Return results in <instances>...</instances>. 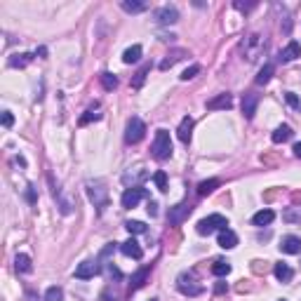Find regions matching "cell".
I'll use <instances>...</instances> for the list:
<instances>
[{
	"mask_svg": "<svg viewBox=\"0 0 301 301\" xmlns=\"http://www.w3.org/2000/svg\"><path fill=\"white\" fill-rule=\"evenodd\" d=\"M153 158L156 160H167L172 156V139H170V132L167 130H158L156 137H153Z\"/></svg>",
	"mask_w": 301,
	"mask_h": 301,
	"instance_id": "1",
	"label": "cell"
},
{
	"mask_svg": "<svg viewBox=\"0 0 301 301\" xmlns=\"http://www.w3.org/2000/svg\"><path fill=\"white\" fill-rule=\"evenodd\" d=\"M224 228H228V219L224 214H210L205 219H200L198 226H195V231L200 235H212L214 231H224Z\"/></svg>",
	"mask_w": 301,
	"mask_h": 301,
	"instance_id": "2",
	"label": "cell"
},
{
	"mask_svg": "<svg viewBox=\"0 0 301 301\" xmlns=\"http://www.w3.org/2000/svg\"><path fill=\"white\" fill-rule=\"evenodd\" d=\"M87 195L99 210L109 205V188L104 186V181H87Z\"/></svg>",
	"mask_w": 301,
	"mask_h": 301,
	"instance_id": "3",
	"label": "cell"
},
{
	"mask_svg": "<svg viewBox=\"0 0 301 301\" xmlns=\"http://www.w3.org/2000/svg\"><path fill=\"white\" fill-rule=\"evenodd\" d=\"M264 47H266V42L261 40L259 33H252L247 35L245 40H242V52H245L247 62H257V57L264 52Z\"/></svg>",
	"mask_w": 301,
	"mask_h": 301,
	"instance_id": "4",
	"label": "cell"
},
{
	"mask_svg": "<svg viewBox=\"0 0 301 301\" xmlns=\"http://www.w3.org/2000/svg\"><path fill=\"white\" fill-rule=\"evenodd\" d=\"M146 137V125L141 118H130V123H127V127H125V141L127 144H139L141 139Z\"/></svg>",
	"mask_w": 301,
	"mask_h": 301,
	"instance_id": "5",
	"label": "cell"
},
{
	"mask_svg": "<svg viewBox=\"0 0 301 301\" xmlns=\"http://www.w3.org/2000/svg\"><path fill=\"white\" fill-rule=\"evenodd\" d=\"M177 287H179V292L181 294H186V296H198V294H203V285H198L195 282V278H193L191 273H181L177 278Z\"/></svg>",
	"mask_w": 301,
	"mask_h": 301,
	"instance_id": "6",
	"label": "cell"
},
{
	"mask_svg": "<svg viewBox=\"0 0 301 301\" xmlns=\"http://www.w3.org/2000/svg\"><path fill=\"white\" fill-rule=\"evenodd\" d=\"M193 212V205L188 203V200H184V203H179V205L170 207V212H167V221H170L172 226H179L184 224L186 219H188V214Z\"/></svg>",
	"mask_w": 301,
	"mask_h": 301,
	"instance_id": "7",
	"label": "cell"
},
{
	"mask_svg": "<svg viewBox=\"0 0 301 301\" xmlns=\"http://www.w3.org/2000/svg\"><path fill=\"white\" fill-rule=\"evenodd\" d=\"M144 198H148V191H146V188H141V186H134V188H125L120 203H123L125 210H132V207H137Z\"/></svg>",
	"mask_w": 301,
	"mask_h": 301,
	"instance_id": "8",
	"label": "cell"
},
{
	"mask_svg": "<svg viewBox=\"0 0 301 301\" xmlns=\"http://www.w3.org/2000/svg\"><path fill=\"white\" fill-rule=\"evenodd\" d=\"M156 24H160V26H170V24H177L179 21V10L174 5H163L156 10Z\"/></svg>",
	"mask_w": 301,
	"mask_h": 301,
	"instance_id": "9",
	"label": "cell"
},
{
	"mask_svg": "<svg viewBox=\"0 0 301 301\" xmlns=\"http://www.w3.org/2000/svg\"><path fill=\"white\" fill-rule=\"evenodd\" d=\"M99 261L96 259H87V261H82V264H78L75 266V278L78 280H89V278H94V275H99Z\"/></svg>",
	"mask_w": 301,
	"mask_h": 301,
	"instance_id": "10",
	"label": "cell"
},
{
	"mask_svg": "<svg viewBox=\"0 0 301 301\" xmlns=\"http://www.w3.org/2000/svg\"><path fill=\"white\" fill-rule=\"evenodd\" d=\"M205 106H207V111H226V109H231L233 106V96L228 94V92H224V94L212 96Z\"/></svg>",
	"mask_w": 301,
	"mask_h": 301,
	"instance_id": "11",
	"label": "cell"
},
{
	"mask_svg": "<svg viewBox=\"0 0 301 301\" xmlns=\"http://www.w3.org/2000/svg\"><path fill=\"white\" fill-rule=\"evenodd\" d=\"M120 252H123L125 257H130V259H141V257H144V249H141V245H139L134 238L125 240L123 245H120Z\"/></svg>",
	"mask_w": 301,
	"mask_h": 301,
	"instance_id": "12",
	"label": "cell"
},
{
	"mask_svg": "<svg viewBox=\"0 0 301 301\" xmlns=\"http://www.w3.org/2000/svg\"><path fill=\"white\" fill-rule=\"evenodd\" d=\"M177 137H179V141H184V144H191V137H193V118H191V116L181 118V123H179V130H177Z\"/></svg>",
	"mask_w": 301,
	"mask_h": 301,
	"instance_id": "13",
	"label": "cell"
},
{
	"mask_svg": "<svg viewBox=\"0 0 301 301\" xmlns=\"http://www.w3.org/2000/svg\"><path fill=\"white\" fill-rule=\"evenodd\" d=\"M148 177L144 172V167L139 165V167H134V172H125L123 174V181H125V186H130V188H134V186H139V181H144V179Z\"/></svg>",
	"mask_w": 301,
	"mask_h": 301,
	"instance_id": "14",
	"label": "cell"
},
{
	"mask_svg": "<svg viewBox=\"0 0 301 301\" xmlns=\"http://www.w3.org/2000/svg\"><path fill=\"white\" fill-rule=\"evenodd\" d=\"M217 245H219L221 249H233V247L238 245V235H235V233H233L231 228H224V231H219Z\"/></svg>",
	"mask_w": 301,
	"mask_h": 301,
	"instance_id": "15",
	"label": "cell"
},
{
	"mask_svg": "<svg viewBox=\"0 0 301 301\" xmlns=\"http://www.w3.org/2000/svg\"><path fill=\"white\" fill-rule=\"evenodd\" d=\"M257 104H259V94H245L242 96V116L247 120H252L257 113Z\"/></svg>",
	"mask_w": 301,
	"mask_h": 301,
	"instance_id": "16",
	"label": "cell"
},
{
	"mask_svg": "<svg viewBox=\"0 0 301 301\" xmlns=\"http://www.w3.org/2000/svg\"><path fill=\"white\" fill-rule=\"evenodd\" d=\"M280 249L285 254H301V238H296V235H285L280 242Z\"/></svg>",
	"mask_w": 301,
	"mask_h": 301,
	"instance_id": "17",
	"label": "cell"
},
{
	"mask_svg": "<svg viewBox=\"0 0 301 301\" xmlns=\"http://www.w3.org/2000/svg\"><path fill=\"white\" fill-rule=\"evenodd\" d=\"M188 55V52H186V49H172L170 55L165 57L163 62H160V71H167V69H172V66H174V64L177 62H181V59H184V57Z\"/></svg>",
	"mask_w": 301,
	"mask_h": 301,
	"instance_id": "18",
	"label": "cell"
},
{
	"mask_svg": "<svg viewBox=\"0 0 301 301\" xmlns=\"http://www.w3.org/2000/svg\"><path fill=\"white\" fill-rule=\"evenodd\" d=\"M148 275H150V266L139 268L137 273L132 275V282H130L132 292H134V289H141V287H144V285H146V280H148Z\"/></svg>",
	"mask_w": 301,
	"mask_h": 301,
	"instance_id": "19",
	"label": "cell"
},
{
	"mask_svg": "<svg viewBox=\"0 0 301 301\" xmlns=\"http://www.w3.org/2000/svg\"><path fill=\"white\" fill-rule=\"evenodd\" d=\"M273 273H275V278H278L280 282H289L292 278H294V271H292V266H289V264H285V261L275 264Z\"/></svg>",
	"mask_w": 301,
	"mask_h": 301,
	"instance_id": "20",
	"label": "cell"
},
{
	"mask_svg": "<svg viewBox=\"0 0 301 301\" xmlns=\"http://www.w3.org/2000/svg\"><path fill=\"white\" fill-rule=\"evenodd\" d=\"M33 57L31 52H21V55H12L10 59H7V64L12 66V69H24V66H28V64L33 62Z\"/></svg>",
	"mask_w": 301,
	"mask_h": 301,
	"instance_id": "21",
	"label": "cell"
},
{
	"mask_svg": "<svg viewBox=\"0 0 301 301\" xmlns=\"http://www.w3.org/2000/svg\"><path fill=\"white\" fill-rule=\"evenodd\" d=\"M292 127L289 125H280V127H275V132L271 134V139H273V144H285V141H289L292 139Z\"/></svg>",
	"mask_w": 301,
	"mask_h": 301,
	"instance_id": "22",
	"label": "cell"
},
{
	"mask_svg": "<svg viewBox=\"0 0 301 301\" xmlns=\"http://www.w3.org/2000/svg\"><path fill=\"white\" fill-rule=\"evenodd\" d=\"M296 57H301V45L296 40H292L287 47L280 52V62H294Z\"/></svg>",
	"mask_w": 301,
	"mask_h": 301,
	"instance_id": "23",
	"label": "cell"
},
{
	"mask_svg": "<svg viewBox=\"0 0 301 301\" xmlns=\"http://www.w3.org/2000/svg\"><path fill=\"white\" fill-rule=\"evenodd\" d=\"M120 7L130 14H139V12H146V10H148V3H141V0H123Z\"/></svg>",
	"mask_w": 301,
	"mask_h": 301,
	"instance_id": "24",
	"label": "cell"
},
{
	"mask_svg": "<svg viewBox=\"0 0 301 301\" xmlns=\"http://www.w3.org/2000/svg\"><path fill=\"white\" fill-rule=\"evenodd\" d=\"M14 268H17V273H31V271H33L31 257H28V254H17V257H14Z\"/></svg>",
	"mask_w": 301,
	"mask_h": 301,
	"instance_id": "25",
	"label": "cell"
},
{
	"mask_svg": "<svg viewBox=\"0 0 301 301\" xmlns=\"http://www.w3.org/2000/svg\"><path fill=\"white\" fill-rule=\"evenodd\" d=\"M141 55H144L141 45H132V47H127V49L123 52V62H125V64H137L139 59H141Z\"/></svg>",
	"mask_w": 301,
	"mask_h": 301,
	"instance_id": "26",
	"label": "cell"
},
{
	"mask_svg": "<svg viewBox=\"0 0 301 301\" xmlns=\"http://www.w3.org/2000/svg\"><path fill=\"white\" fill-rule=\"evenodd\" d=\"M273 219H275V212H273V210H259V212L252 217V224H254V226H268Z\"/></svg>",
	"mask_w": 301,
	"mask_h": 301,
	"instance_id": "27",
	"label": "cell"
},
{
	"mask_svg": "<svg viewBox=\"0 0 301 301\" xmlns=\"http://www.w3.org/2000/svg\"><path fill=\"white\" fill-rule=\"evenodd\" d=\"M92 120H102V113H99V106H89L87 111H85V116H80V120H78V125L80 127H85V125H89Z\"/></svg>",
	"mask_w": 301,
	"mask_h": 301,
	"instance_id": "28",
	"label": "cell"
},
{
	"mask_svg": "<svg viewBox=\"0 0 301 301\" xmlns=\"http://www.w3.org/2000/svg\"><path fill=\"white\" fill-rule=\"evenodd\" d=\"M148 73H150V64H144V66L137 71V75L132 78V87H134V89H141V87H144L146 75H148Z\"/></svg>",
	"mask_w": 301,
	"mask_h": 301,
	"instance_id": "29",
	"label": "cell"
},
{
	"mask_svg": "<svg viewBox=\"0 0 301 301\" xmlns=\"http://www.w3.org/2000/svg\"><path fill=\"white\" fill-rule=\"evenodd\" d=\"M212 273L217 275V278H226V275L231 273V264H228L226 259H217L212 264Z\"/></svg>",
	"mask_w": 301,
	"mask_h": 301,
	"instance_id": "30",
	"label": "cell"
},
{
	"mask_svg": "<svg viewBox=\"0 0 301 301\" xmlns=\"http://www.w3.org/2000/svg\"><path fill=\"white\" fill-rule=\"evenodd\" d=\"M214 188H219V179H207V181H203V184L198 186V195L200 198H205V195H210Z\"/></svg>",
	"mask_w": 301,
	"mask_h": 301,
	"instance_id": "31",
	"label": "cell"
},
{
	"mask_svg": "<svg viewBox=\"0 0 301 301\" xmlns=\"http://www.w3.org/2000/svg\"><path fill=\"white\" fill-rule=\"evenodd\" d=\"M282 219L287 224H301V207H287L282 212Z\"/></svg>",
	"mask_w": 301,
	"mask_h": 301,
	"instance_id": "32",
	"label": "cell"
},
{
	"mask_svg": "<svg viewBox=\"0 0 301 301\" xmlns=\"http://www.w3.org/2000/svg\"><path fill=\"white\" fill-rule=\"evenodd\" d=\"M271 78H273V64H266V66L259 71V75L254 78V82H257V85H266Z\"/></svg>",
	"mask_w": 301,
	"mask_h": 301,
	"instance_id": "33",
	"label": "cell"
},
{
	"mask_svg": "<svg viewBox=\"0 0 301 301\" xmlns=\"http://www.w3.org/2000/svg\"><path fill=\"white\" fill-rule=\"evenodd\" d=\"M99 80H102V85H104V89H109V92H113V89L118 87V78L113 73H109V71H106V73H102L99 75Z\"/></svg>",
	"mask_w": 301,
	"mask_h": 301,
	"instance_id": "34",
	"label": "cell"
},
{
	"mask_svg": "<svg viewBox=\"0 0 301 301\" xmlns=\"http://www.w3.org/2000/svg\"><path fill=\"white\" fill-rule=\"evenodd\" d=\"M125 228H127L132 235H141V233H146L144 221H125Z\"/></svg>",
	"mask_w": 301,
	"mask_h": 301,
	"instance_id": "35",
	"label": "cell"
},
{
	"mask_svg": "<svg viewBox=\"0 0 301 301\" xmlns=\"http://www.w3.org/2000/svg\"><path fill=\"white\" fill-rule=\"evenodd\" d=\"M153 181H156V186H158V191H167V174H165L163 170L160 172H156V174H153Z\"/></svg>",
	"mask_w": 301,
	"mask_h": 301,
	"instance_id": "36",
	"label": "cell"
},
{
	"mask_svg": "<svg viewBox=\"0 0 301 301\" xmlns=\"http://www.w3.org/2000/svg\"><path fill=\"white\" fill-rule=\"evenodd\" d=\"M45 301H64L62 287H49L47 292H45Z\"/></svg>",
	"mask_w": 301,
	"mask_h": 301,
	"instance_id": "37",
	"label": "cell"
},
{
	"mask_svg": "<svg viewBox=\"0 0 301 301\" xmlns=\"http://www.w3.org/2000/svg\"><path fill=\"white\" fill-rule=\"evenodd\" d=\"M198 73H200V64H193V66H188V69L181 73V80L188 82V80H193V78H195Z\"/></svg>",
	"mask_w": 301,
	"mask_h": 301,
	"instance_id": "38",
	"label": "cell"
},
{
	"mask_svg": "<svg viewBox=\"0 0 301 301\" xmlns=\"http://www.w3.org/2000/svg\"><path fill=\"white\" fill-rule=\"evenodd\" d=\"M285 99H287V104L292 106V109H296V111H301V99L296 94H292V92H287L285 94Z\"/></svg>",
	"mask_w": 301,
	"mask_h": 301,
	"instance_id": "39",
	"label": "cell"
},
{
	"mask_svg": "<svg viewBox=\"0 0 301 301\" xmlns=\"http://www.w3.org/2000/svg\"><path fill=\"white\" fill-rule=\"evenodd\" d=\"M12 123H14L12 113H10V111H5V113H3V125H5V127H12Z\"/></svg>",
	"mask_w": 301,
	"mask_h": 301,
	"instance_id": "40",
	"label": "cell"
},
{
	"mask_svg": "<svg viewBox=\"0 0 301 301\" xmlns=\"http://www.w3.org/2000/svg\"><path fill=\"white\" fill-rule=\"evenodd\" d=\"M254 7V3H235V10H242V12H245V10H252Z\"/></svg>",
	"mask_w": 301,
	"mask_h": 301,
	"instance_id": "41",
	"label": "cell"
},
{
	"mask_svg": "<svg viewBox=\"0 0 301 301\" xmlns=\"http://www.w3.org/2000/svg\"><path fill=\"white\" fill-rule=\"evenodd\" d=\"M109 275H113V278H123V273H120L113 264H109Z\"/></svg>",
	"mask_w": 301,
	"mask_h": 301,
	"instance_id": "42",
	"label": "cell"
},
{
	"mask_svg": "<svg viewBox=\"0 0 301 301\" xmlns=\"http://www.w3.org/2000/svg\"><path fill=\"white\" fill-rule=\"evenodd\" d=\"M26 198H28V203H35V188H33V186H28Z\"/></svg>",
	"mask_w": 301,
	"mask_h": 301,
	"instance_id": "43",
	"label": "cell"
},
{
	"mask_svg": "<svg viewBox=\"0 0 301 301\" xmlns=\"http://www.w3.org/2000/svg\"><path fill=\"white\" fill-rule=\"evenodd\" d=\"M214 292H217V294H224V292H226V282H217V285H214Z\"/></svg>",
	"mask_w": 301,
	"mask_h": 301,
	"instance_id": "44",
	"label": "cell"
},
{
	"mask_svg": "<svg viewBox=\"0 0 301 301\" xmlns=\"http://www.w3.org/2000/svg\"><path fill=\"white\" fill-rule=\"evenodd\" d=\"M148 214H150V217H156V214H158V205H156V203H148Z\"/></svg>",
	"mask_w": 301,
	"mask_h": 301,
	"instance_id": "45",
	"label": "cell"
},
{
	"mask_svg": "<svg viewBox=\"0 0 301 301\" xmlns=\"http://www.w3.org/2000/svg\"><path fill=\"white\" fill-rule=\"evenodd\" d=\"M294 153H296V158H301V141L294 146Z\"/></svg>",
	"mask_w": 301,
	"mask_h": 301,
	"instance_id": "46",
	"label": "cell"
},
{
	"mask_svg": "<svg viewBox=\"0 0 301 301\" xmlns=\"http://www.w3.org/2000/svg\"><path fill=\"white\" fill-rule=\"evenodd\" d=\"M150 301H156V299H150Z\"/></svg>",
	"mask_w": 301,
	"mask_h": 301,
	"instance_id": "47",
	"label": "cell"
},
{
	"mask_svg": "<svg viewBox=\"0 0 301 301\" xmlns=\"http://www.w3.org/2000/svg\"><path fill=\"white\" fill-rule=\"evenodd\" d=\"M282 301H285V299H282Z\"/></svg>",
	"mask_w": 301,
	"mask_h": 301,
	"instance_id": "48",
	"label": "cell"
}]
</instances>
